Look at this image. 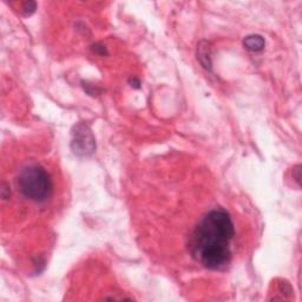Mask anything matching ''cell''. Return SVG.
Listing matches in <instances>:
<instances>
[{"mask_svg":"<svg viewBox=\"0 0 302 302\" xmlns=\"http://www.w3.org/2000/svg\"><path fill=\"white\" fill-rule=\"evenodd\" d=\"M235 226L229 213L214 209L201 218L190 239V251L203 267L222 271L232 261L230 242Z\"/></svg>","mask_w":302,"mask_h":302,"instance_id":"1","label":"cell"},{"mask_svg":"<svg viewBox=\"0 0 302 302\" xmlns=\"http://www.w3.org/2000/svg\"><path fill=\"white\" fill-rule=\"evenodd\" d=\"M17 186L25 199L35 203H44L52 195V178L44 167L28 164L17 176Z\"/></svg>","mask_w":302,"mask_h":302,"instance_id":"2","label":"cell"},{"mask_svg":"<svg viewBox=\"0 0 302 302\" xmlns=\"http://www.w3.org/2000/svg\"><path fill=\"white\" fill-rule=\"evenodd\" d=\"M71 148L77 156H89L96 149V141L93 134L86 124H77L72 132Z\"/></svg>","mask_w":302,"mask_h":302,"instance_id":"3","label":"cell"},{"mask_svg":"<svg viewBox=\"0 0 302 302\" xmlns=\"http://www.w3.org/2000/svg\"><path fill=\"white\" fill-rule=\"evenodd\" d=\"M243 46L248 51L260 52L265 49L266 41L260 34H250L243 39Z\"/></svg>","mask_w":302,"mask_h":302,"instance_id":"4","label":"cell"},{"mask_svg":"<svg viewBox=\"0 0 302 302\" xmlns=\"http://www.w3.org/2000/svg\"><path fill=\"white\" fill-rule=\"evenodd\" d=\"M203 44H204V46H202V44H200L199 53H197V56H199L201 64H202V65L206 67L207 70H211L209 45H208V43H206V42H203Z\"/></svg>","mask_w":302,"mask_h":302,"instance_id":"5","label":"cell"},{"mask_svg":"<svg viewBox=\"0 0 302 302\" xmlns=\"http://www.w3.org/2000/svg\"><path fill=\"white\" fill-rule=\"evenodd\" d=\"M93 51H96L97 53H99V55H107V51H106V48L105 46L100 45V44H96L95 46H93Z\"/></svg>","mask_w":302,"mask_h":302,"instance_id":"6","label":"cell"},{"mask_svg":"<svg viewBox=\"0 0 302 302\" xmlns=\"http://www.w3.org/2000/svg\"><path fill=\"white\" fill-rule=\"evenodd\" d=\"M130 84H134L132 86H134V88H136V89H138L139 88V85H141V83H139V81H137V79H131L130 81Z\"/></svg>","mask_w":302,"mask_h":302,"instance_id":"7","label":"cell"}]
</instances>
